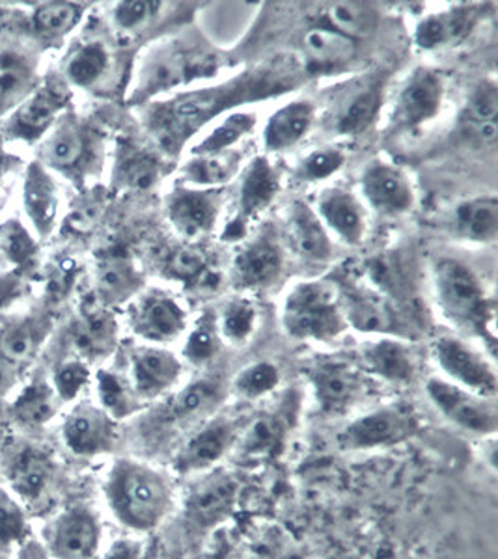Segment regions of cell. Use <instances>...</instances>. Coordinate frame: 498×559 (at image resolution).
<instances>
[{
	"label": "cell",
	"mask_w": 498,
	"mask_h": 559,
	"mask_svg": "<svg viewBox=\"0 0 498 559\" xmlns=\"http://www.w3.org/2000/svg\"><path fill=\"white\" fill-rule=\"evenodd\" d=\"M281 323L297 342L329 344L349 326L344 318L336 280H303L282 300Z\"/></svg>",
	"instance_id": "cell-6"
},
{
	"label": "cell",
	"mask_w": 498,
	"mask_h": 559,
	"mask_svg": "<svg viewBox=\"0 0 498 559\" xmlns=\"http://www.w3.org/2000/svg\"><path fill=\"white\" fill-rule=\"evenodd\" d=\"M21 366L0 355V397L10 394L20 382Z\"/></svg>",
	"instance_id": "cell-62"
},
{
	"label": "cell",
	"mask_w": 498,
	"mask_h": 559,
	"mask_svg": "<svg viewBox=\"0 0 498 559\" xmlns=\"http://www.w3.org/2000/svg\"><path fill=\"white\" fill-rule=\"evenodd\" d=\"M318 118L316 103L308 99L282 105L278 110L269 116L263 129V144L269 153H281L297 146L300 140L307 139Z\"/></svg>",
	"instance_id": "cell-36"
},
{
	"label": "cell",
	"mask_w": 498,
	"mask_h": 559,
	"mask_svg": "<svg viewBox=\"0 0 498 559\" xmlns=\"http://www.w3.org/2000/svg\"><path fill=\"white\" fill-rule=\"evenodd\" d=\"M97 405L109 414L118 424L123 419H131L144 411L142 403L134 394L131 382L122 373L110 369H99L96 373Z\"/></svg>",
	"instance_id": "cell-44"
},
{
	"label": "cell",
	"mask_w": 498,
	"mask_h": 559,
	"mask_svg": "<svg viewBox=\"0 0 498 559\" xmlns=\"http://www.w3.org/2000/svg\"><path fill=\"white\" fill-rule=\"evenodd\" d=\"M84 8L75 2H45L33 13V31L42 39H60L83 20Z\"/></svg>",
	"instance_id": "cell-53"
},
{
	"label": "cell",
	"mask_w": 498,
	"mask_h": 559,
	"mask_svg": "<svg viewBox=\"0 0 498 559\" xmlns=\"http://www.w3.org/2000/svg\"><path fill=\"white\" fill-rule=\"evenodd\" d=\"M245 418L232 408H221L179 442L166 459V468L174 477L191 479L223 466L234 455Z\"/></svg>",
	"instance_id": "cell-11"
},
{
	"label": "cell",
	"mask_w": 498,
	"mask_h": 559,
	"mask_svg": "<svg viewBox=\"0 0 498 559\" xmlns=\"http://www.w3.org/2000/svg\"><path fill=\"white\" fill-rule=\"evenodd\" d=\"M66 448L78 457H102L115 452L120 440L118 421L110 418L97 403L81 401L62 424Z\"/></svg>",
	"instance_id": "cell-24"
},
{
	"label": "cell",
	"mask_w": 498,
	"mask_h": 559,
	"mask_svg": "<svg viewBox=\"0 0 498 559\" xmlns=\"http://www.w3.org/2000/svg\"><path fill=\"white\" fill-rule=\"evenodd\" d=\"M447 81L441 71L418 66L398 88L389 115L392 133H407L426 126L441 112Z\"/></svg>",
	"instance_id": "cell-18"
},
{
	"label": "cell",
	"mask_w": 498,
	"mask_h": 559,
	"mask_svg": "<svg viewBox=\"0 0 498 559\" xmlns=\"http://www.w3.org/2000/svg\"><path fill=\"white\" fill-rule=\"evenodd\" d=\"M109 66L110 52L107 45L97 39L86 41L66 60V79L78 88H92L109 71Z\"/></svg>",
	"instance_id": "cell-49"
},
{
	"label": "cell",
	"mask_w": 498,
	"mask_h": 559,
	"mask_svg": "<svg viewBox=\"0 0 498 559\" xmlns=\"http://www.w3.org/2000/svg\"><path fill=\"white\" fill-rule=\"evenodd\" d=\"M286 245L307 263H329L334 258V241L316 215L312 205L295 200L286 211Z\"/></svg>",
	"instance_id": "cell-34"
},
{
	"label": "cell",
	"mask_w": 498,
	"mask_h": 559,
	"mask_svg": "<svg viewBox=\"0 0 498 559\" xmlns=\"http://www.w3.org/2000/svg\"><path fill=\"white\" fill-rule=\"evenodd\" d=\"M187 481L189 487L183 495H178V506L168 524L178 527L183 540L202 539L230 519L244 484L226 464Z\"/></svg>",
	"instance_id": "cell-7"
},
{
	"label": "cell",
	"mask_w": 498,
	"mask_h": 559,
	"mask_svg": "<svg viewBox=\"0 0 498 559\" xmlns=\"http://www.w3.org/2000/svg\"><path fill=\"white\" fill-rule=\"evenodd\" d=\"M358 366L371 381L392 386H411L420 377V355L411 342L377 337L358 347Z\"/></svg>",
	"instance_id": "cell-26"
},
{
	"label": "cell",
	"mask_w": 498,
	"mask_h": 559,
	"mask_svg": "<svg viewBox=\"0 0 498 559\" xmlns=\"http://www.w3.org/2000/svg\"><path fill=\"white\" fill-rule=\"evenodd\" d=\"M161 276L176 282L191 295H210L223 284V273L208 248L199 242L181 241L163 250L157 261Z\"/></svg>",
	"instance_id": "cell-25"
},
{
	"label": "cell",
	"mask_w": 498,
	"mask_h": 559,
	"mask_svg": "<svg viewBox=\"0 0 498 559\" xmlns=\"http://www.w3.org/2000/svg\"><path fill=\"white\" fill-rule=\"evenodd\" d=\"M256 128V115L252 112H232L224 116L215 128L204 134L199 144L191 147V155H218L232 152V147L239 144V140L249 136Z\"/></svg>",
	"instance_id": "cell-50"
},
{
	"label": "cell",
	"mask_w": 498,
	"mask_h": 559,
	"mask_svg": "<svg viewBox=\"0 0 498 559\" xmlns=\"http://www.w3.org/2000/svg\"><path fill=\"white\" fill-rule=\"evenodd\" d=\"M36 90L33 60L20 51L0 52V118L12 115Z\"/></svg>",
	"instance_id": "cell-42"
},
{
	"label": "cell",
	"mask_w": 498,
	"mask_h": 559,
	"mask_svg": "<svg viewBox=\"0 0 498 559\" xmlns=\"http://www.w3.org/2000/svg\"><path fill=\"white\" fill-rule=\"evenodd\" d=\"M25 532V522L20 508L7 496L0 495V540L12 543Z\"/></svg>",
	"instance_id": "cell-59"
},
{
	"label": "cell",
	"mask_w": 498,
	"mask_h": 559,
	"mask_svg": "<svg viewBox=\"0 0 498 559\" xmlns=\"http://www.w3.org/2000/svg\"><path fill=\"white\" fill-rule=\"evenodd\" d=\"M109 205V192L105 189H92L84 192L78 204L73 205L70 215L66 216L64 229L71 236H90L96 231L97 226L102 224Z\"/></svg>",
	"instance_id": "cell-54"
},
{
	"label": "cell",
	"mask_w": 498,
	"mask_h": 559,
	"mask_svg": "<svg viewBox=\"0 0 498 559\" xmlns=\"http://www.w3.org/2000/svg\"><path fill=\"white\" fill-rule=\"evenodd\" d=\"M498 86L493 79H484L474 86L461 108L460 126L466 136L495 146L498 134Z\"/></svg>",
	"instance_id": "cell-39"
},
{
	"label": "cell",
	"mask_w": 498,
	"mask_h": 559,
	"mask_svg": "<svg viewBox=\"0 0 498 559\" xmlns=\"http://www.w3.org/2000/svg\"><path fill=\"white\" fill-rule=\"evenodd\" d=\"M102 559H147V548L139 537H120L112 540Z\"/></svg>",
	"instance_id": "cell-60"
},
{
	"label": "cell",
	"mask_w": 498,
	"mask_h": 559,
	"mask_svg": "<svg viewBox=\"0 0 498 559\" xmlns=\"http://www.w3.org/2000/svg\"><path fill=\"white\" fill-rule=\"evenodd\" d=\"M228 379L213 369L176 388L173 394L142 411L134 429L137 457L161 463L170 457L187 435L224 407L228 400Z\"/></svg>",
	"instance_id": "cell-2"
},
{
	"label": "cell",
	"mask_w": 498,
	"mask_h": 559,
	"mask_svg": "<svg viewBox=\"0 0 498 559\" xmlns=\"http://www.w3.org/2000/svg\"><path fill=\"white\" fill-rule=\"evenodd\" d=\"M23 204L38 236H51L58 218V189L42 163H33L26 170Z\"/></svg>",
	"instance_id": "cell-40"
},
{
	"label": "cell",
	"mask_w": 498,
	"mask_h": 559,
	"mask_svg": "<svg viewBox=\"0 0 498 559\" xmlns=\"http://www.w3.org/2000/svg\"><path fill=\"white\" fill-rule=\"evenodd\" d=\"M299 414L297 392H286L262 411L245 418L232 459L236 463L258 464L275 461L288 448Z\"/></svg>",
	"instance_id": "cell-12"
},
{
	"label": "cell",
	"mask_w": 498,
	"mask_h": 559,
	"mask_svg": "<svg viewBox=\"0 0 498 559\" xmlns=\"http://www.w3.org/2000/svg\"><path fill=\"white\" fill-rule=\"evenodd\" d=\"M129 324L134 336L146 344L166 347L186 336L189 318L174 295L165 289H150L134 297L129 308Z\"/></svg>",
	"instance_id": "cell-19"
},
{
	"label": "cell",
	"mask_w": 498,
	"mask_h": 559,
	"mask_svg": "<svg viewBox=\"0 0 498 559\" xmlns=\"http://www.w3.org/2000/svg\"><path fill=\"white\" fill-rule=\"evenodd\" d=\"M97 305L105 308L134 299L144 286V276L133 255L126 248H109L96 261Z\"/></svg>",
	"instance_id": "cell-31"
},
{
	"label": "cell",
	"mask_w": 498,
	"mask_h": 559,
	"mask_svg": "<svg viewBox=\"0 0 498 559\" xmlns=\"http://www.w3.org/2000/svg\"><path fill=\"white\" fill-rule=\"evenodd\" d=\"M286 247L273 229H262L239 247L230 265V284L237 292H262L281 278Z\"/></svg>",
	"instance_id": "cell-20"
},
{
	"label": "cell",
	"mask_w": 498,
	"mask_h": 559,
	"mask_svg": "<svg viewBox=\"0 0 498 559\" xmlns=\"http://www.w3.org/2000/svg\"><path fill=\"white\" fill-rule=\"evenodd\" d=\"M75 274H78V265L73 260H66L60 263L51 276V292L55 297H66L70 293L73 282H75Z\"/></svg>",
	"instance_id": "cell-61"
},
{
	"label": "cell",
	"mask_w": 498,
	"mask_h": 559,
	"mask_svg": "<svg viewBox=\"0 0 498 559\" xmlns=\"http://www.w3.org/2000/svg\"><path fill=\"white\" fill-rule=\"evenodd\" d=\"M434 289L442 313L452 323L478 336L495 355V302L487 295L486 284L471 265L454 258H441L434 263Z\"/></svg>",
	"instance_id": "cell-5"
},
{
	"label": "cell",
	"mask_w": 498,
	"mask_h": 559,
	"mask_svg": "<svg viewBox=\"0 0 498 559\" xmlns=\"http://www.w3.org/2000/svg\"><path fill=\"white\" fill-rule=\"evenodd\" d=\"M281 191V168L268 155H258L249 160L237 179L234 218L224 229L223 241H241L250 224L275 202Z\"/></svg>",
	"instance_id": "cell-16"
},
{
	"label": "cell",
	"mask_w": 498,
	"mask_h": 559,
	"mask_svg": "<svg viewBox=\"0 0 498 559\" xmlns=\"http://www.w3.org/2000/svg\"><path fill=\"white\" fill-rule=\"evenodd\" d=\"M303 76L305 70L299 58L278 55L237 71L223 83L146 103L142 123L157 152L165 157H178L187 142L218 116L236 112V108L249 103L294 92Z\"/></svg>",
	"instance_id": "cell-1"
},
{
	"label": "cell",
	"mask_w": 498,
	"mask_h": 559,
	"mask_svg": "<svg viewBox=\"0 0 498 559\" xmlns=\"http://www.w3.org/2000/svg\"><path fill=\"white\" fill-rule=\"evenodd\" d=\"M486 7L461 4L429 13L416 25L415 44L422 51H437L463 44L482 21Z\"/></svg>",
	"instance_id": "cell-32"
},
{
	"label": "cell",
	"mask_w": 498,
	"mask_h": 559,
	"mask_svg": "<svg viewBox=\"0 0 498 559\" xmlns=\"http://www.w3.org/2000/svg\"><path fill=\"white\" fill-rule=\"evenodd\" d=\"M316 215L327 231L352 247L363 245L368 231V213L360 198L345 187H327L316 198Z\"/></svg>",
	"instance_id": "cell-30"
},
{
	"label": "cell",
	"mask_w": 498,
	"mask_h": 559,
	"mask_svg": "<svg viewBox=\"0 0 498 559\" xmlns=\"http://www.w3.org/2000/svg\"><path fill=\"white\" fill-rule=\"evenodd\" d=\"M316 411L323 418H352L374 394V381L357 360L345 356H316L303 368Z\"/></svg>",
	"instance_id": "cell-9"
},
{
	"label": "cell",
	"mask_w": 498,
	"mask_h": 559,
	"mask_svg": "<svg viewBox=\"0 0 498 559\" xmlns=\"http://www.w3.org/2000/svg\"><path fill=\"white\" fill-rule=\"evenodd\" d=\"M342 310L349 329L360 334L379 337H398L411 342L416 334V324L402 318L400 308L381 295L371 292L365 284L355 282L349 274L336 278Z\"/></svg>",
	"instance_id": "cell-14"
},
{
	"label": "cell",
	"mask_w": 498,
	"mask_h": 559,
	"mask_svg": "<svg viewBox=\"0 0 498 559\" xmlns=\"http://www.w3.org/2000/svg\"><path fill=\"white\" fill-rule=\"evenodd\" d=\"M387 90V73L370 70L327 88L316 121L334 139L358 136L376 123Z\"/></svg>",
	"instance_id": "cell-8"
},
{
	"label": "cell",
	"mask_w": 498,
	"mask_h": 559,
	"mask_svg": "<svg viewBox=\"0 0 498 559\" xmlns=\"http://www.w3.org/2000/svg\"><path fill=\"white\" fill-rule=\"evenodd\" d=\"M166 168L165 155L155 147L142 146L131 139L118 140L110 187L116 192L146 194L159 187Z\"/></svg>",
	"instance_id": "cell-28"
},
{
	"label": "cell",
	"mask_w": 498,
	"mask_h": 559,
	"mask_svg": "<svg viewBox=\"0 0 498 559\" xmlns=\"http://www.w3.org/2000/svg\"><path fill=\"white\" fill-rule=\"evenodd\" d=\"M128 381L133 386L137 397L147 405L157 403L176 388L181 386L186 373V364L161 345H139L133 347L128 358Z\"/></svg>",
	"instance_id": "cell-22"
},
{
	"label": "cell",
	"mask_w": 498,
	"mask_h": 559,
	"mask_svg": "<svg viewBox=\"0 0 498 559\" xmlns=\"http://www.w3.org/2000/svg\"><path fill=\"white\" fill-rule=\"evenodd\" d=\"M44 139L42 159L52 170L83 181L96 168L102 136L83 118L73 115L58 118Z\"/></svg>",
	"instance_id": "cell-13"
},
{
	"label": "cell",
	"mask_w": 498,
	"mask_h": 559,
	"mask_svg": "<svg viewBox=\"0 0 498 559\" xmlns=\"http://www.w3.org/2000/svg\"><path fill=\"white\" fill-rule=\"evenodd\" d=\"M360 192L366 204L383 216H402L415 207L410 176L389 160L374 159L360 173Z\"/></svg>",
	"instance_id": "cell-27"
},
{
	"label": "cell",
	"mask_w": 498,
	"mask_h": 559,
	"mask_svg": "<svg viewBox=\"0 0 498 559\" xmlns=\"http://www.w3.org/2000/svg\"><path fill=\"white\" fill-rule=\"evenodd\" d=\"M429 355L442 379L473 394L497 400L498 377L495 362L463 337L441 334L429 344Z\"/></svg>",
	"instance_id": "cell-15"
},
{
	"label": "cell",
	"mask_w": 498,
	"mask_h": 559,
	"mask_svg": "<svg viewBox=\"0 0 498 559\" xmlns=\"http://www.w3.org/2000/svg\"><path fill=\"white\" fill-rule=\"evenodd\" d=\"M213 73H217V57L202 45L183 36L161 39L150 45L134 66L131 102H150Z\"/></svg>",
	"instance_id": "cell-4"
},
{
	"label": "cell",
	"mask_w": 498,
	"mask_h": 559,
	"mask_svg": "<svg viewBox=\"0 0 498 559\" xmlns=\"http://www.w3.org/2000/svg\"><path fill=\"white\" fill-rule=\"evenodd\" d=\"M103 495L116 521L134 535H146L170 522L179 492L166 466L129 455L110 464Z\"/></svg>",
	"instance_id": "cell-3"
},
{
	"label": "cell",
	"mask_w": 498,
	"mask_h": 559,
	"mask_svg": "<svg viewBox=\"0 0 498 559\" xmlns=\"http://www.w3.org/2000/svg\"><path fill=\"white\" fill-rule=\"evenodd\" d=\"M452 234L474 245H495L498 239V198H469L461 202L452 215Z\"/></svg>",
	"instance_id": "cell-41"
},
{
	"label": "cell",
	"mask_w": 498,
	"mask_h": 559,
	"mask_svg": "<svg viewBox=\"0 0 498 559\" xmlns=\"http://www.w3.org/2000/svg\"><path fill=\"white\" fill-rule=\"evenodd\" d=\"M92 369L90 364L84 362L81 358H70L66 362L58 364V368L52 373V390L57 392L60 403L64 401H73L81 395L84 388L88 386Z\"/></svg>",
	"instance_id": "cell-56"
},
{
	"label": "cell",
	"mask_w": 498,
	"mask_h": 559,
	"mask_svg": "<svg viewBox=\"0 0 498 559\" xmlns=\"http://www.w3.org/2000/svg\"><path fill=\"white\" fill-rule=\"evenodd\" d=\"M47 334L49 324L38 319H25L8 324L7 329L0 332V355L17 366H23L38 355Z\"/></svg>",
	"instance_id": "cell-48"
},
{
	"label": "cell",
	"mask_w": 498,
	"mask_h": 559,
	"mask_svg": "<svg viewBox=\"0 0 498 559\" xmlns=\"http://www.w3.org/2000/svg\"><path fill=\"white\" fill-rule=\"evenodd\" d=\"M102 526L83 503L64 509L49 526V547L57 559H97Z\"/></svg>",
	"instance_id": "cell-29"
},
{
	"label": "cell",
	"mask_w": 498,
	"mask_h": 559,
	"mask_svg": "<svg viewBox=\"0 0 498 559\" xmlns=\"http://www.w3.org/2000/svg\"><path fill=\"white\" fill-rule=\"evenodd\" d=\"M358 278L368 289L402 310L416 297L415 261L405 250L390 248L370 254L358 267Z\"/></svg>",
	"instance_id": "cell-23"
},
{
	"label": "cell",
	"mask_w": 498,
	"mask_h": 559,
	"mask_svg": "<svg viewBox=\"0 0 498 559\" xmlns=\"http://www.w3.org/2000/svg\"><path fill=\"white\" fill-rule=\"evenodd\" d=\"M0 252L13 265H23L33 258L36 245L20 221H8L0 226Z\"/></svg>",
	"instance_id": "cell-58"
},
{
	"label": "cell",
	"mask_w": 498,
	"mask_h": 559,
	"mask_svg": "<svg viewBox=\"0 0 498 559\" xmlns=\"http://www.w3.org/2000/svg\"><path fill=\"white\" fill-rule=\"evenodd\" d=\"M217 326L223 344L244 347L258 329V306L247 297L228 300L217 316Z\"/></svg>",
	"instance_id": "cell-51"
},
{
	"label": "cell",
	"mask_w": 498,
	"mask_h": 559,
	"mask_svg": "<svg viewBox=\"0 0 498 559\" xmlns=\"http://www.w3.org/2000/svg\"><path fill=\"white\" fill-rule=\"evenodd\" d=\"M75 358L86 364L99 362L112 355L118 345V323L109 308L102 305L83 308L70 329Z\"/></svg>",
	"instance_id": "cell-35"
},
{
	"label": "cell",
	"mask_w": 498,
	"mask_h": 559,
	"mask_svg": "<svg viewBox=\"0 0 498 559\" xmlns=\"http://www.w3.org/2000/svg\"><path fill=\"white\" fill-rule=\"evenodd\" d=\"M429 403L448 424L479 439L497 437V400L473 394L465 388L448 382L442 377H429L424 384Z\"/></svg>",
	"instance_id": "cell-17"
},
{
	"label": "cell",
	"mask_w": 498,
	"mask_h": 559,
	"mask_svg": "<svg viewBox=\"0 0 498 559\" xmlns=\"http://www.w3.org/2000/svg\"><path fill=\"white\" fill-rule=\"evenodd\" d=\"M163 2L152 0H126L112 10V23L122 33H134L150 25L159 15Z\"/></svg>",
	"instance_id": "cell-57"
},
{
	"label": "cell",
	"mask_w": 498,
	"mask_h": 559,
	"mask_svg": "<svg viewBox=\"0 0 498 559\" xmlns=\"http://www.w3.org/2000/svg\"><path fill=\"white\" fill-rule=\"evenodd\" d=\"M422 416L410 401H390L365 413L353 414L340 427L334 444L344 453L383 452L415 439Z\"/></svg>",
	"instance_id": "cell-10"
},
{
	"label": "cell",
	"mask_w": 498,
	"mask_h": 559,
	"mask_svg": "<svg viewBox=\"0 0 498 559\" xmlns=\"http://www.w3.org/2000/svg\"><path fill=\"white\" fill-rule=\"evenodd\" d=\"M379 23V15L370 4L365 2H334L327 4L313 25L325 26L345 38L365 39L374 34Z\"/></svg>",
	"instance_id": "cell-43"
},
{
	"label": "cell",
	"mask_w": 498,
	"mask_h": 559,
	"mask_svg": "<svg viewBox=\"0 0 498 559\" xmlns=\"http://www.w3.org/2000/svg\"><path fill=\"white\" fill-rule=\"evenodd\" d=\"M68 96L58 86H39L34 90L8 120V134L23 142H36L51 131L64 110Z\"/></svg>",
	"instance_id": "cell-33"
},
{
	"label": "cell",
	"mask_w": 498,
	"mask_h": 559,
	"mask_svg": "<svg viewBox=\"0 0 498 559\" xmlns=\"http://www.w3.org/2000/svg\"><path fill=\"white\" fill-rule=\"evenodd\" d=\"M282 382V369L273 360H256L239 369L228 381L230 395L244 403H258L278 392Z\"/></svg>",
	"instance_id": "cell-45"
},
{
	"label": "cell",
	"mask_w": 498,
	"mask_h": 559,
	"mask_svg": "<svg viewBox=\"0 0 498 559\" xmlns=\"http://www.w3.org/2000/svg\"><path fill=\"white\" fill-rule=\"evenodd\" d=\"M7 474L15 495L26 502H36L51 487L55 464L42 450L23 445L8 457Z\"/></svg>",
	"instance_id": "cell-38"
},
{
	"label": "cell",
	"mask_w": 498,
	"mask_h": 559,
	"mask_svg": "<svg viewBox=\"0 0 498 559\" xmlns=\"http://www.w3.org/2000/svg\"><path fill=\"white\" fill-rule=\"evenodd\" d=\"M344 165L345 155L340 147H316L299 160L295 174L300 181L318 183V181H325L334 176Z\"/></svg>",
	"instance_id": "cell-55"
},
{
	"label": "cell",
	"mask_w": 498,
	"mask_h": 559,
	"mask_svg": "<svg viewBox=\"0 0 498 559\" xmlns=\"http://www.w3.org/2000/svg\"><path fill=\"white\" fill-rule=\"evenodd\" d=\"M224 187L202 189L191 185H174L165 198L168 223L181 241L197 242L215 229L223 210Z\"/></svg>",
	"instance_id": "cell-21"
},
{
	"label": "cell",
	"mask_w": 498,
	"mask_h": 559,
	"mask_svg": "<svg viewBox=\"0 0 498 559\" xmlns=\"http://www.w3.org/2000/svg\"><path fill=\"white\" fill-rule=\"evenodd\" d=\"M239 160L241 157L234 150L218 155H192L181 168L179 181L202 189H221L236 176Z\"/></svg>",
	"instance_id": "cell-46"
},
{
	"label": "cell",
	"mask_w": 498,
	"mask_h": 559,
	"mask_svg": "<svg viewBox=\"0 0 498 559\" xmlns=\"http://www.w3.org/2000/svg\"><path fill=\"white\" fill-rule=\"evenodd\" d=\"M223 340L218 334L217 313L205 312L200 316L191 329H187L186 342L181 347V360L192 368L205 369L215 362Z\"/></svg>",
	"instance_id": "cell-47"
},
{
	"label": "cell",
	"mask_w": 498,
	"mask_h": 559,
	"mask_svg": "<svg viewBox=\"0 0 498 559\" xmlns=\"http://www.w3.org/2000/svg\"><path fill=\"white\" fill-rule=\"evenodd\" d=\"M299 60L305 73L313 71H331L334 68L352 64L357 57V41L345 38L325 26L312 25L300 39Z\"/></svg>",
	"instance_id": "cell-37"
},
{
	"label": "cell",
	"mask_w": 498,
	"mask_h": 559,
	"mask_svg": "<svg viewBox=\"0 0 498 559\" xmlns=\"http://www.w3.org/2000/svg\"><path fill=\"white\" fill-rule=\"evenodd\" d=\"M58 403L60 400L51 384L36 381L26 386L13 403V416L21 426L42 427L57 414Z\"/></svg>",
	"instance_id": "cell-52"
}]
</instances>
